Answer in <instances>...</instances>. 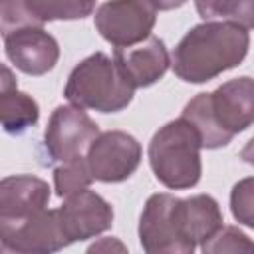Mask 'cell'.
Segmentation results:
<instances>
[{"label":"cell","instance_id":"obj_1","mask_svg":"<svg viewBox=\"0 0 254 254\" xmlns=\"http://www.w3.org/2000/svg\"><path fill=\"white\" fill-rule=\"evenodd\" d=\"M250 48L248 30L228 20L192 26L171 54L173 73L187 83H206L242 64Z\"/></svg>","mask_w":254,"mask_h":254},{"label":"cell","instance_id":"obj_2","mask_svg":"<svg viewBox=\"0 0 254 254\" xmlns=\"http://www.w3.org/2000/svg\"><path fill=\"white\" fill-rule=\"evenodd\" d=\"M181 115L194 125L202 149L226 147L254 123V77H234L210 93H196Z\"/></svg>","mask_w":254,"mask_h":254},{"label":"cell","instance_id":"obj_3","mask_svg":"<svg viewBox=\"0 0 254 254\" xmlns=\"http://www.w3.org/2000/svg\"><path fill=\"white\" fill-rule=\"evenodd\" d=\"M200 137L183 115L159 127L149 141V165L157 181L171 190H185L198 185L202 175Z\"/></svg>","mask_w":254,"mask_h":254},{"label":"cell","instance_id":"obj_4","mask_svg":"<svg viewBox=\"0 0 254 254\" xmlns=\"http://www.w3.org/2000/svg\"><path fill=\"white\" fill-rule=\"evenodd\" d=\"M196 240L190 196L157 192L147 198L139 218V242L147 254H192Z\"/></svg>","mask_w":254,"mask_h":254},{"label":"cell","instance_id":"obj_5","mask_svg":"<svg viewBox=\"0 0 254 254\" xmlns=\"http://www.w3.org/2000/svg\"><path fill=\"white\" fill-rule=\"evenodd\" d=\"M135 95V87L125 77L113 58L95 52L81 60L69 73L64 97L83 109L99 113L123 111Z\"/></svg>","mask_w":254,"mask_h":254},{"label":"cell","instance_id":"obj_6","mask_svg":"<svg viewBox=\"0 0 254 254\" xmlns=\"http://www.w3.org/2000/svg\"><path fill=\"white\" fill-rule=\"evenodd\" d=\"M99 135L97 123L77 105H58L44 131V151L50 163H69L83 159L89 145Z\"/></svg>","mask_w":254,"mask_h":254},{"label":"cell","instance_id":"obj_7","mask_svg":"<svg viewBox=\"0 0 254 254\" xmlns=\"http://www.w3.org/2000/svg\"><path fill=\"white\" fill-rule=\"evenodd\" d=\"M157 24V8L149 0H107L93 16L99 36L115 48L147 40Z\"/></svg>","mask_w":254,"mask_h":254},{"label":"cell","instance_id":"obj_8","mask_svg":"<svg viewBox=\"0 0 254 254\" xmlns=\"http://www.w3.org/2000/svg\"><path fill=\"white\" fill-rule=\"evenodd\" d=\"M143 147L125 131L113 129L99 133L85 153V161L93 181L99 183H123L141 165Z\"/></svg>","mask_w":254,"mask_h":254},{"label":"cell","instance_id":"obj_9","mask_svg":"<svg viewBox=\"0 0 254 254\" xmlns=\"http://www.w3.org/2000/svg\"><path fill=\"white\" fill-rule=\"evenodd\" d=\"M0 246L4 252L50 254L69 246V242L62 230L58 208H44L22 220H0Z\"/></svg>","mask_w":254,"mask_h":254},{"label":"cell","instance_id":"obj_10","mask_svg":"<svg viewBox=\"0 0 254 254\" xmlns=\"http://www.w3.org/2000/svg\"><path fill=\"white\" fill-rule=\"evenodd\" d=\"M58 216L69 244L95 238L113 224L111 204L95 190H89V187L65 196Z\"/></svg>","mask_w":254,"mask_h":254},{"label":"cell","instance_id":"obj_11","mask_svg":"<svg viewBox=\"0 0 254 254\" xmlns=\"http://www.w3.org/2000/svg\"><path fill=\"white\" fill-rule=\"evenodd\" d=\"M2 38L6 58L26 75H46L60 60V46L44 26H24Z\"/></svg>","mask_w":254,"mask_h":254},{"label":"cell","instance_id":"obj_12","mask_svg":"<svg viewBox=\"0 0 254 254\" xmlns=\"http://www.w3.org/2000/svg\"><path fill=\"white\" fill-rule=\"evenodd\" d=\"M113 60L135 89L155 85L171 67V56L165 42L153 34L135 46L115 48Z\"/></svg>","mask_w":254,"mask_h":254},{"label":"cell","instance_id":"obj_13","mask_svg":"<svg viewBox=\"0 0 254 254\" xmlns=\"http://www.w3.org/2000/svg\"><path fill=\"white\" fill-rule=\"evenodd\" d=\"M50 187L36 175H10L0 181V220L14 222L28 218L50 202Z\"/></svg>","mask_w":254,"mask_h":254},{"label":"cell","instance_id":"obj_14","mask_svg":"<svg viewBox=\"0 0 254 254\" xmlns=\"http://www.w3.org/2000/svg\"><path fill=\"white\" fill-rule=\"evenodd\" d=\"M0 119L2 127L8 135H22L30 127H34L40 119L38 101L20 91L18 83L8 65H2V81H0Z\"/></svg>","mask_w":254,"mask_h":254},{"label":"cell","instance_id":"obj_15","mask_svg":"<svg viewBox=\"0 0 254 254\" xmlns=\"http://www.w3.org/2000/svg\"><path fill=\"white\" fill-rule=\"evenodd\" d=\"M28 10L42 22H71L91 16L95 0H24Z\"/></svg>","mask_w":254,"mask_h":254},{"label":"cell","instance_id":"obj_16","mask_svg":"<svg viewBox=\"0 0 254 254\" xmlns=\"http://www.w3.org/2000/svg\"><path fill=\"white\" fill-rule=\"evenodd\" d=\"M93 177L89 173L85 157L69 161V163H60V167L54 169V190L60 198H65L73 192L87 189Z\"/></svg>","mask_w":254,"mask_h":254},{"label":"cell","instance_id":"obj_17","mask_svg":"<svg viewBox=\"0 0 254 254\" xmlns=\"http://www.w3.org/2000/svg\"><path fill=\"white\" fill-rule=\"evenodd\" d=\"M200 250L204 254H224V252H248L254 254V240H250L236 226H222L212 238H208Z\"/></svg>","mask_w":254,"mask_h":254},{"label":"cell","instance_id":"obj_18","mask_svg":"<svg viewBox=\"0 0 254 254\" xmlns=\"http://www.w3.org/2000/svg\"><path fill=\"white\" fill-rule=\"evenodd\" d=\"M230 212L242 226L254 230V177H244L230 190Z\"/></svg>","mask_w":254,"mask_h":254},{"label":"cell","instance_id":"obj_19","mask_svg":"<svg viewBox=\"0 0 254 254\" xmlns=\"http://www.w3.org/2000/svg\"><path fill=\"white\" fill-rule=\"evenodd\" d=\"M24 26H44L26 6L24 0H0V30L2 36L24 28Z\"/></svg>","mask_w":254,"mask_h":254},{"label":"cell","instance_id":"obj_20","mask_svg":"<svg viewBox=\"0 0 254 254\" xmlns=\"http://www.w3.org/2000/svg\"><path fill=\"white\" fill-rule=\"evenodd\" d=\"M224 20L234 22L246 30H254V0H232Z\"/></svg>","mask_w":254,"mask_h":254},{"label":"cell","instance_id":"obj_21","mask_svg":"<svg viewBox=\"0 0 254 254\" xmlns=\"http://www.w3.org/2000/svg\"><path fill=\"white\" fill-rule=\"evenodd\" d=\"M230 4H232V0H194L196 12L202 20L226 18V12H228Z\"/></svg>","mask_w":254,"mask_h":254},{"label":"cell","instance_id":"obj_22","mask_svg":"<svg viewBox=\"0 0 254 254\" xmlns=\"http://www.w3.org/2000/svg\"><path fill=\"white\" fill-rule=\"evenodd\" d=\"M157 10H161V12H169V10H177V8H181V6H185L187 4V0H149Z\"/></svg>","mask_w":254,"mask_h":254},{"label":"cell","instance_id":"obj_23","mask_svg":"<svg viewBox=\"0 0 254 254\" xmlns=\"http://www.w3.org/2000/svg\"><path fill=\"white\" fill-rule=\"evenodd\" d=\"M113 250V248H119L121 252H125V246L121 244V242H117L115 238H103L101 240V244H93V246H89L87 248V252H97V250Z\"/></svg>","mask_w":254,"mask_h":254},{"label":"cell","instance_id":"obj_24","mask_svg":"<svg viewBox=\"0 0 254 254\" xmlns=\"http://www.w3.org/2000/svg\"><path fill=\"white\" fill-rule=\"evenodd\" d=\"M240 159H242L244 163H248V165H254V137L242 147V151H240Z\"/></svg>","mask_w":254,"mask_h":254}]
</instances>
